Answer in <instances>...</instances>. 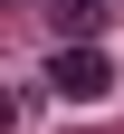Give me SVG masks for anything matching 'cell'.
<instances>
[{"instance_id":"obj_1","label":"cell","mask_w":124,"mask_h":134,"mask_svg":"<svg viewBox=\"0 0 124 134\" xmlns=\"http://www.w3.org/2000/svg\"><path fill=\"white\" fill-rule=\"evenodd\" d=\"M48 86H57L67 105H96V96H115V67H105L96 38H67L57 58H48Z\"/></svg>"},{"instance_id":"obj_2","label":"cell","mask_w":124,"mask_h":134,"mask_svg":"<svg viewBox=\"0 0 124 134\" xmlns=\"http://www.w3.org/2000/svg\"><path fill=\"white\" fill-rule=\"evenodd\" d=\"M105 10H115V0H48L57 38H96V29H105Z\"/></svg>"}]
</instances>
